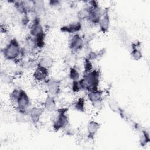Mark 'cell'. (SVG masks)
<instances>
[{"mask_svg":"<svg viewBox=\"0 0 150 150\" xmlns=\"http://www.w3.org/2000/svg\"><path fill=\"white\" fill-rule=\"evenodd\" d=\"M31 105L30 99L26 92L21 89L19 98L15 104L18 112L22 115H28V111Z\"/></svg>","mask_w":150,"mask_h":150,"instance_id":"4","label":"cell"},{"mask_svg":"<svg viewBox=\"0 0 150 150\" xmlns=\"http://www.w3.org/2000/svg\"><path fill=\"white\" fill-rule=\"evenodd\" d=\"M150 141L149 134L148 131L145 129L141 130V135L139 138V144L142 146H146Z\"/></svg>","mask_w":150,"mask_h":150,"instance_id":"22","label":"cell"},{"mask_svg":"<svg viewBox=\"0 0 150 150\" xmlns=\"http://www.w3.org/2000/svg\"><path fill=\"white\" fill-rule=\"evenodd\" d=\"M45 34L43 27L40 23L39 17L36 16L30 27V35L32 38Z\"/></svg>","mask_w":150,"mask_h":150,"instance_id":"8","label":"cell"},{"mask_svg":"<svg viewBox=\"0 0 150 150\" xmlns=\"http://www.w3.org/2000/svg\"><path fill=\"white\" fill-rule=\"evenodd\" d=\"M49 4L50 6H52L53 8H57L60 5L61 2H60V1H57V0H52V1H50L49 2Z\"/></svg>","mask_w":150,"mask_h":150,"instance_id":"29","label":"cell"},{"mask_svg":"<svg viewBox=\"0 0 150 150\" xmlns=\"http://www.w3.org/2000/svg\"><path fill=\"white\" fill-rule=\"evenodd\" d=\"M45 108L42 107L34 106L30 108L28 111V115L33 124L38 123L43 114Z\"/></svg>","mask_w":150,"mask_h":150,"instance_id":"11","label":"cell"},{"mask_svg":"<svg viewBox=\"0 0 150 150\" xmlns=\"http://www.w3.org/2000/svg\"><path fill=\"white\" fill-rule=\"evenodd\" d=\"M73 108L76 111L83 112L86 109V100L83 97H79L77 98L73 104Z\"/></svg>","mask_w":150,"mask_h":150,"instance_id":"19","label":"cell"},{"mask_svg":"<svg viewBox=\"0 0 150 150\" xmlns=\"http://www.w3.org/2000/svg\"><path fill=\"white\" fill-rule=\"evenodd\" d=\"M43 108L48 112L56 111L57 105L54 97L48 94L43 102Z\"/></svg>","mask_w":150,"mask_h":150,"instance_id":"14","label":"cell"},{"mask_svg":"<svg viewBox=\"0 0 150 150\" xmlns=\"http://www.w3.org/2000/svg\"><path fill=\"white\" fill-rule=\"evenodd\" d=\"M108 103V105H109L110 108L112 111H114L117 112L118 111V110H119V108H120V107L118 106L117 103L115 100H114L113 99H110V100H109Z\"/></svg>","mask_w":150,"mask_h":150,"instance_id":"27","label":"cell"},{"mask_svg":"<svg viewBox=\"0 0 150 150\" xmlns=\"http://www.w3.org/2000/svg\"><path fill=\"white\" fill-rule=\"evenodd\" d=\"M46 11L45 2L43 1H35V7L33 13L36 16L39 17L45 14Z\"/></svg>","mask_w":150,"mask_h":150,"instance_id":"18","label":"cell"},{"mask_svg":"<svg viewBox=\"0 0 150 150\" xmlns=\"http://www.w3.org/2000/svg\"><path fill=\"white\" fill-rule=\"evenodd\" d=\"M49 74V70L48 69L37 66L33 73V79L37 82L46 81Z\"/></svg>","mask_w":150,"mask_h":150,"instance_id":"9","label":"cell"},{"mask_svg":"<svg viewBox=\"0 0 150 150\" xmlns=\"http://www.w3.org/2000/svg\"><path fill=\"white\" fill-rule=\"evenodd\" d=\"M2 53L4 58L8 60L15 61L19 59L22 53V47L15 38L11 39L6 45L2 49Z\"/></svg>","mask_w":150,"mask_h":150,"instance_id":"2","label":"cell"},{"mask_svg":"<svg viewBox=\"0 0 150 150\" xmlns=\"http://www.w3.org/2000/svg\"><path fill=\"white\" fill-rule=\"evenodd\" d=\"M46 83L49 95L54 97L60 93L61 91L60 80L54 78H50L48 79Z\"/></svg>","mask_w":150,"mask_h":150,"instance_id":"6","label":"cell"},{"mask_svg":"<svg viewBox=\"0 0 150 150\" xmlns=\"http://www.w3.org/2000/svg\"><path fill=\"white\" fill-rule=\"evenodd\" d=\"M131 57L136 61L139 60L142 57V53L141 50L139 49L140 43L137 41H135L132 43L131 45Z\"/></svg>","mask_w":150,"mask_h":150,"instance_id":"15","label":"cell"},{"mask_svg":"<svg viewBox=\"0 0 150 150\" xmlns=\"http://www.w3.org/2000/svg\"><path fill=\"white\" fill-rule=\"evenodd\" d=\"M98 25L100 31L102 33H105L108 31L110 26V17L107 9L105 10L103 12V15L98 23Z\"/></svg>","mask_w":150,"mask_h":150,"instance_id":"12","label":"cell"},{"mask_svg":"<svg viewBox=\"0 0 150 150\" xmlns=\"http://www.w3.org/2000/svg\"><path fill=\"white\" fill-rule=\"evenodd\" d=\"M20 91H21V89L15 88L10 93L9 98H10V100H11V103L12 104H13L14 105L16 104V101H17V100L19 98V94H20Z\"/></svg>","mask_w":150,"mask_h":150,"instance_id":"24","label":"cell"},{"mask_svg":"<svg viewBox=\"0 0 150 150\" xmlns=\"http://www.w3.org/2000/svg\"><path fill=\"white\" fill-rule=\"evenodd\" d=\"M57 115L53 122V128L55 131H59L67 128L69 124V119L67 114V108L57 109Z\"/></svg>","mask_w":150,"mask_h":150,"instance_id":"3","label":"cell"},{"mask_svg":"<svg viewBox=\"0 0 150 150\" xmlns=\"http://www.w3.org/2000/svg\"><path fill=\"white\" fill-rule=\"evenodd\" d=\"M103 91L100 89H97L95 90L88 91L87 94V99L91 103L103 100Z\"/></svg>","mask_w":150,"mask_h":150,"instance_id":"16","label":"cell"},{"mask_svg":"<svg viewBox=\"0 0 150 150\" xmlns=\"http://www.w3.org/2000/svg\"><path fill=\"white\" fill-rule=\"evenodd\" d=\"M84 66V73L90 72L93 70V65L92 63V61L89 60L88 59L85 57L83 62Z\"/></svg>","mask_w":150,"mask_h":150,"instance_id":"25","label":"cell"},{"mask_svg":"<svg viewBox=\"0 0 150 150\" xmlns=\"http://www.w3.org/2000/svg\"><path fill=\"white\" fill-rule=\"evenodd\" d=\"M90 6H85L81 9H80L77 12V18L80 21H84L88 20L89 16V12H90Z\"/></svg>","mask_w":150,"mask_h":150,"instance_id":"21","label":"cell"},{"mask_svg":"<svg viewBox=\"0 0 150 150\" xmlns=\"http://www.w3.org/2000/svg\"><path fill=\"white\" fill-rule=\"evenodd\" d=\"M53 64V59L49 56H45L42 57L38 62L37 66L44 67L49 70Z\"/></svg>","mask_w":150,"mask_h":150,"instance_id":"17","label":"cell"},{"mask_svg":"<svg viewBox=\"0 0 150 150\" xmlns=\"http://www.w3.org/2000/svg\"><path fill=\"white\" fill-rule=\"evenodd\" d=\"M91 104H92L93 107L95 110H97V111L101 110L103 108V106H104L103 100H99V101L94 102V103H91Z\"/></svg>","mask_w":150,"mask_h":150,"instance_id":"28","label":"cell"},{"mask_svg":"<svg viewBox=\"0 0 150 150\" xmlns=\"http://www.w3.org/2000/svg\"><path fill=\"white\" fill-rule=\"evenodd\" d=\"M88 3L90 8L88 21L94 25H98L103 12L101 11L97 1H91Z\"/></svg>","mask_w":150,"mask_h":150,"instance_id":"5","label":"cell"},{"mask_svg":"<svg viewBox=\"0 0 150 150\" xmlns=\"http://www.w3.org/2000/svg\"><path fill=\"white\" fill-rule=\"evenodd\" d=\"M69 46L73 52H79L84 46V41L83 38L79 34H74L70 38L69 43Z\"/></svg>","mask_w":150,"mask_h":150,"instance_id":"7","label":"cell"},{"mask_svg":"<svg viewBox=\"0 0 150 150\" xmlns=\"http://www.w3.org/2000/svg\"><path fill=\"white\" fill-rule=\"evenodd\" d=\"M100 127V124L95 120H91L88 123L86 130L88 139H93L94 138L96 135L99 131Z\"/></svg>","mask_w":150,"mask_h":150,"instance_id":"13","label":"cell"},{"mask_svg":"<svg viewBox=\"0 0 150 150\" xmlns=\"http://www.w3.org/2000/svg\"><path fill=\"white\" fill-rule=\"evenodd\" d=\"M82 29V24L80 21L73 22L68 25L63 26L60 28V31L64 33L70 34L78 33Z\"/></svg>","mask_w":150,"mask_h":150,"instance_id":"10","label":"cell"},{"mask_svg":"<svg viewBox=\"0 0 150 150\" xmlns=\"http://www.w3.org/2000/svg\"><path fill=\"white\" fill-rule=\"evenodd\" d=\"M81 90L87 92L98 89L100 81V71L98 69H93L88 73H84L81 79L79 80Z\"/></svg>","mask_w":150,"mask_h":150,"instance_id":"1","label":"cell"},{"mask_svg":"<svg viewBox=\"0 0 150 150\" xmlns=\"http://www.w3.org/2000/svg\"><path fill=\"white\" fill-rule=\"evenodd\" d=\"M71 90L74 93H79L80 91L81 90V86L79 80H74L72 81L71 83Z\"/></svg>","mask_w":150,"mask_h":150,"instance_id":"26","label":"cell"},{"mask_svg":"<svg viewBox=\"0 0 150 150\" xmlns=\"http://www.w3.org/2000/svg\"><path fill=\"white\" fill-rule=\"evenodd\" d=\"M34 47L37 49H41L44 47L45 45V34L39 36L32 38Z\"/></svg>","mask_w":150,"mask_h":150,"instance_id":"20","label":"cell"},{"mask_svg":"<svg viewBox=\"0 0 150 150\" xmlns=\"http://www.w3.org/2000/svg\"><path fill=\"white\" fill-rule=\"evenodd\" d=\"M69 76L72 81L79 80L80 79V73L74 67H71L69 71Z\"/></svg>","mask_w":150,"mask_h":150,"instance_id":"23","label":"cell"}]
</instances>
